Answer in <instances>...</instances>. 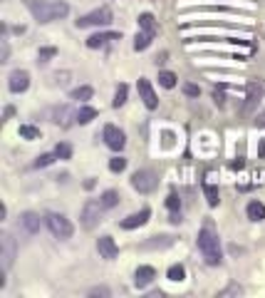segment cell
I'll use <instances>...</instances> for the list:
<instances>
[{
  "label": "cell",
  "instance_id": "1",
  "mask_svg": "<svg viewBox=\"0 0 265 298\" xmlns=\"http://www.w3.org/2000/svg\"><path fill=\"white\" fill-rule=\"evenodd\" d=\"M25 5H28V10L32 13V18L37 20V23H52V20H57V18H64L67 13H70V5L67 3H47V0H25Z\"/></svg>",
  "mask_w": 265,
  "mask_h": 298
},
{
  "label": "cell",
  "instance_id": "2",
  "mask_svg": "<svg viewBox=\"0 0 265 298\" xmlns=\"http://www.w3.org/2000/svg\"><path fill=\"white\" fill-rule=\"evenodd\" d=\"M198 251L204 254L208 266H218L221 264V243H218V234L213 231L211 224H206L198 231Z\"/></svg>",
  "mask_w": 265,
  "mask_h": 298
},
{
  "label": "cell",
  "instance_id": "3",
  "mask_svg": "<svg viewBox=\"0 0 265 298\" xmlns=\"http://www.w3.org/2000/svg\"><path fill=\"white\" fill-rule=\"evenodd\" d=\"M104 204H102V199L97 202V199H89L87 204L82 207V216H80V221H82V226L87 229V231H92L99 221H102V216H104Z\"/></svg>",
  "mask_w": 265,
  "mask_h": 298
},
{
  "label": "cell",
  "instance_id": "4",
  "mask_svg": "<svg viewBox=\"0 0 265 298\" xmlns=\"http://www.w3.org/2000/svg\"><path fill=\"white\" fill-rule=\"evenodd\" d=\"M131 186L139 191V194H151L156 186H159V174L154 169H139L131 174Z\"/></svg>",
  "mask_w": 265,
  "mask_h": 298
},
{
  "label": "cell",
  "instance_id": "5",
  "mask_svg": "<svg viewBox=\"0 0 265 298\" xmlns=\"http://www.w3.org/2000/svg\"><path fill=\"white\" fill-rule=\"evenodd\" d=\"M47 226H50V231H52L55 238H70L75 234L72 221H70L67 216H62V214H50V216H47Z\"/></svg>",
  "mask_w": 265,
  "mask_h": 298
},
{
  "label": "cell",
  "instance_id": "6",
  "mask_svg": "<svg viewBox=\"0 0 265 298\" xmlns=\"http://www.w3.org/2000/svg\"><path fill=\"white\" fill-rule=\"evenodd\" d=\"M114 20V15H112V10L109 8H97L94 13H89V15H82L80 20H77V28H94V25H109Z\"/></svg>",
  "mask_w": 265,
  "mask_h": 298
},
{
  "label": "cell",
  "instance_id": "7",
  "mask_svg": "<svg viewBox=\"0 0 265 298\" xmlns=\"http://www.w3.org/2000/svg\"><path fill=\"white\" fill-rule=\"evenodd\" d=\"M0 268H3V273L8 271V268L13 266V261H15V238L10 236V234H0Z\"/></svg>",
  "mask_w": 265,
  "mask_h": 298
},
{
  "label": "cell",
  "instance_id": "8",
  "mask_svg": "<svg viewBox=\"0 0 265 298\" xmlns=\"http://www.w3.org/2000/svg\"><path fill=\"white\" fill-rule=\"evenodd\" d=\"M102 139H104V144L109 149H114V152H121L124 144H126V137H124V132L114 127V124H107L104 127V132H102Z\"/></svg>",
  "mask_w": 265,
  "mask_h": 298
},
{
  "label": "cell",
  "instance_id": "9",
  "mask_svg": "<svg viewBox=\"0 0 265 298\" xmlns=\"http://www.w3.org/2000/svg\"><path fill=\"white\" fill-rule=\"evenodd\" d=\"M97 251H99V256L107 259V261H112V259H117L119 256V246L114 243V238L112 236H99L97 238Z\"/></svg>",
  "mask_w": 265,
  "mask_h": 298
},
{
  "label": "cell",
  "instance_id": "10",
  "mask_svg": "<svg viewBox=\"0 0 265 298\" xmlns=\"http://www.w3.org/2000/svg\"><path fill=\"white\" fill-rule=\"evenodd\" d=\"M137 87H139V97H142V102L147 105L149 110H156V107H159V97H156V92H154V87H151V82L142 77Z\"/></svg>",
  "mask_w": 265,
  "mask_h": 298
},
{
  "label": "cell",
  "instance_id": "11",
  "mask_svg": "<svg viewBox=\"0 0 265 298\" xmlns=\"http://www.w3.org/2000/svg\"><path fill=\"white\" fill-rule=\"evenodd\" d=\"M8 87H10V92H25V89L30 87V75L25 72V70H15L13 75H10V82H8Z\"/></svg>",
  "mask_w": 265,
  "mask_h": 298
},
{
  "label": "cell",
  "instance_id": "12",
  "mask_svg": "<svg viewBox=\"0 0 265 298\" xmlns=\"http://www.w3.org/2000/svg\"><path fill=\"white\" fill-rule=\"evenodd\" d=\"M156 278V271L151 266H139L137 268V273H134V286L137 288H147L149 283Z\"/></svg>",
  "mask_w": 265,
  "mask_h": 298
},
{
  "label": "cell",
  "instance_id": "13",
  "mask_svg": "<svg viewBox=\"0 0 265 298\" xmlns=\"http://www.w3.org/2000/svg\"><path fill=\"white\" fill-rule=\"evenodd\" d=\"M149 216H151V211H149V209H142L139 214H131V216L121 219V229H137V226H144V224L149 221Z\"/></svg>",
  "mask_w": 265,
  "mask_h": 298
},
{
  "label": "cell",
  "instance_id": "14",
  "mask_svg": "<svg viewBox=\"0 0 265 298\" xmlns=\"http://www.w3.org/2000/svg\"><path fill=\"white\" fill-rule=\"evenodd\" d=\"M112 40H119V32H97V35L87 37V47L97 50V47H102V45H107Z\"/></svg>",
  "mask_w": 265,
  "mask_h": 298
},
{
  "label": "cell",
  "instance_id": "15",
  "mask_svg": "<svg viewBox=\"0 0 265 298\" xmlns=\"http://www.w3.org/2000/svg\"><path fill=\"white\" fill-rule=\"evenodd\" d=\"M20 224H23V229H25L28 234H37V231H40V216H37V214H32V211L23 214Z\"/></svg>",
  "mask_w": 265,
  "mask_h": 298
},
{
  "label": "cell",
  "instance_id": "16",
  "mask_svg": "<svg viewBox=\"0 0 265 298\" xmlns=\"http://www.w3.org/2000/svg\"><path fill=\"white\" fill-rule=\"evenodd\" d=\"M245 214H248L250 221H263L265 219V204H260V202H250V204L245 207Z\"/></svg>",
  "mask_w": 265,
  "mask_h": 298
},
{
  "label": "cell",
  "instance_id": "17",
  "mask_svg": "<svg viewBox=\"0 0 265 298\" xmlns=\"http://www.w3.org/2000/svg\"><path fill=\"white\" fill-rule=\"evenodd\" d=\"M94 117H97V110H94V107H80V110L75 112V119H77L80 124H89Z\"/></svg>",
  "mask_w": 265,
  "mask_h": 298
},
{
  "label": "cell",
  "instance_id": "18",
  "mask_svg": "<svg viewBox=\"0 0 265 298\" xmlns=\"http://www.w3.org/2000/svg\"><path fill=\"white\" fill-rule=\"evenodd\" d=\"M204 191H206V202L208 207H218V186H213L211 181H204Z\"/></svg>",
  "mask_w": 265,
  "mask_h": 298
},
{
  "label": "cell",
  "instance_id": "19",
  "mask_svg": "<svg viewBox=\"0 0 265 298\" xmlns=\"http://www.w3.org/2000/svg\"><path fill=\"white\" fill-rule=\"evenodd\" d=\"M139 28L151 32V35H156V20H154L151 13H142V15H139Z\"/></svg>",
  "mask_w": 265,
  "mask_h": 298
},
{
  "label": "cell",
  "instance_id": "20",
  "mask_svg": "<svg viewBox=\"0 0 265 298\" xmlns=\"http://www.w3.org/2000/svg\"><path fill=\"white\" fill-rule=\"evenodd\" d=\"M92 94H94V89L85 85V87L72 89V92H70V100H77V102H87V100H92Z\"/></svg>",
  "mask_w": 265,
  "mask_h": 298
},
{
  "label": "cell",
  "instance_id": "21",
  "mask_svg": "<svg viewBox=\"0 0 265 298\" xmlns=\"http://www.w3.org/2000/svg\"><path fill=\"white\" fill-rule=\"evenodd\" d=\"M151 40H154V35L147 32V30H142V32L137 35V40H134V50H147L149 45H151Z\"/></svg>",
  "mask_w": 265,
  "mask_h": 298
},
{
  "label": "cell",
  "instance_id": "22",
  "mask_svg": "<svg viewBox=\"0 0 265 298\" xmlns=\"http://www.w3.org/2000/svg\"><path fill=\"white\" fill-rule=\"evenodd\" d=\"M250 92H248V102H245V112H250L253 107H255V102H258V97H260V87L255 85V82H250Z\"/></svg>",
  "mask_w": 265,
  "mask_h": 298
},
{
  "label": "cell",
  "instance_id": "23",
  "mask_svg": "<svg viewBox=\"0 0 265 298\" xmlns=\"http://www.w3.org/2000/svg\"><path fill=\"white\" fill-rule=\"evenodd\" d=\"M171 243H174L171 236H154L151 241L144 243V249H164V246H171Z\"/></svg>",
  "mask_w": 265,
  "mask_h": 298
},
{
  "label": "cell",
  "instance_id": "24",
  "mask_svg": "<svg viewBox=\"0 0 265 298\" xmlns=\"http://www.w3.org/2000/svg\"><path fill=\"white\" fill-rule=\"evenodd\" d=\"M102 204H104L107 209L117 207V204H119V191H114V189H107V191L102 194Z\"/></svg>",
  "mask_w": 265,
  "mask_h": 298
},
{
  "label": "cell",
  "instance_id": "25",
  "mask_svg": "<svg viewBox=\"0 0 265 298\" xmlns=\"http://www.w3.org/2000/svg\"><path fill=\"white\" fill-rule=\"evenodd\" d=\"M159 85L166 89L176 87V75H174V72H159Z\"/></svg>",
  "mask_w": 265,
  "mask_h": 298
},
{
  "label": "cell",
  "instance_id": "26",
  "mask_svg": "<svg viewBox=\"0 0 265 298\" xmlns=\"http://www.w3.org/2000/svg\"><path fill=\"white\" fill-rule=\"evenodd\" d=\"M20 137L23 139H40V129H35L30 124H20Z\"/></svg>",
  "mask_w": 265,
  "mask_h": 298
},
{
  "label": "cell",
  "instance_id": "27",
  "mask_svg": "<svg viewBox=\"0 0 265 298\" xmlns=\"http://www.w3.org/2000/svg\"><path fill=\"white\" fill-rule=\"evenodd\" d=\"M126 92H129V89H126V85H119L117 92H114V100H112V105H114V107H121V105L126 102Z\"/></svg>",
  "mask_w": 265,
  "mask_h": 298
},
{
  "label": "cell",
  "instance_id": "28",
  "mask_svg": "<svg viewBox=\"0 0 265 298\" xmlns=\"http://www.w3.org/2000/svg\"><path fill=\"white\" fill-rule=\"evenodd\" d=\"M55 55H57V47H42L37 53V62H50Z\"/></svg>",
  "mask_w": 265,
  "mask_h": 298
},
{
  "label": "cell",
  "instance_id": "29",
  "mask_svg": "<svg viewBox=\"0 0 265 298\" xmlns=\"http://www.w3.org/2000/svg\"><path fill=\"white\" fill-rule=\"evenodd\" d=\"M183 276H186V268L181 266V264L169 268V281H183Z\"/></svg>",
  "mask_w": 265,
  "mask_h": 298
},
{
  "label": "cell",
  "instance_id": "30",
  "mask_svg": "<svg viewBox=\"0 0 265 298\" xmlns=\"http://www.w3.org/2000/svg\"><path fill=\"white\" fill-rule=\"evenodd\" d=\"M166 207H169V211H181V199H178L176 191H171L166 196Z\"/></svg>",
  "mask_w": 265,
  "mask_h": 298
},
{
  "label": "cell",
  "instance_id": "31",
  "mask_svg": "<svg viewBox=\"0 0 265 298\" xmlns=\"http://www.w3.org/2000/svg\"><path fill=\"white\" fill-rule=\"evenodd\" d=\"M109 169H112V172H124V169H126V159H124V157L109 159Z\"/></svg>",
  "mask_w": 265,
  "mask_h": 298
},
{
  "label": "cell",
  "instance_id": "32",
  "mask_svg": "<svg viewBox=\"0 0 265 298\" xmlns=\"http://www.w3.org/2000/svg\"><path fill=\"white\" fill-rule=\"evenodd\" d=\"M57 159V154H42V157H37V162H35V167L40 169V167H47V164H52Z\"/></svg>",
  "mask_w": 265,
  "mask_h": 298
},
{
  "label": "cell",
  "instance_id": "33",
  "mask_svg": "<svg viewBox=\"0 0 265 298\" xmlns=\"http://www.w3.org/2000/svg\"><path fill=\"white\" fill-rule=\"evenodd\" d=\"M55 154H57L59 159H70V157H72V147L62 142V144H57V149H55Z\"/></svg>",
  "mask_w": 265,
  "mask_h": 298
},
{
  "label": "cell",
  "instance_id": "34",
  "mask_svg": "<svg viewBox=\"0 0 265 298\" xmlns=\"http://www.w3.org/2000/svg\"><path fill=\"white\" fill-rule=\"evenodd\" d=\"M183 92H186L188 97H198V94H201V89L196 87V85H191V82H186V85H183Z\"/></svg>",
  "mask_w": 265,
  "mask_h": 298
},
{
  "label": "cell",
  "instance_id": "35",
  "mask_svg": "<svg viewBox=\"0 0 265 298\" xmlns=\"http://www.w3.org/2000/svg\"><path fill=\"white\" fill-rule=\"evenodd\" d=\"M3 45V55H0V62H8V55H10V47H8V40H0Z\"/></svg>",
  "mask_w": 265,
  "mask_h": 298
},
{
  "label": "cell",
  "instance_id": "36",
  "mask_svg": "<svg viewBox=\"0 0 265 298\" xmlns=\"http://www.w3.org/2000/svg\"><path fill=\"white\" fill-rule=\"evenodd\" d=\"M89 296H109V288H92Z\"/></svg>",
  "mask_w": 265,
  "mask_h": 298
},
{
  "label": "cell",
  "instance_id": "37",
  "mask_svg": "<svg viewBox=\"0 0 265 298\" xmlns=\"http://www.w3.org/2000/svg\"><path fill=\"white\" fill-rule=\"evenodd\" d=\"M193 25H211V28H216V23H193ZM218 25H223V28H236V25H231V23H218Z\"/></svg>",
  "mask_w": 265,
  "mask_h": 298
},
{
  "label": "cell",
  "instance_id": "38",
  "mask_svg": "<svg viewBox=\"0 0 265 298\" xmlns=\"http://www.w3.org/2000/svg\"><path fill=\"white\" fill-rule=\"evenodd\" d=\"M67 72H62V75H55V82H59V85H67Z\"/></svg>",
  "mask_w": 265,
  "mask_h": 298
},
{
  "label": "cell",
  "instance_id": "39",
  "mask_svg": "<svg viewBox=\"0 0 265 298\" xmlns=\"http://www.w3.org/2000/svg\"><path fill=\"white\" fill-rule=\"evenodd\" d=\"M258 154H260V159H265V139H260V144H258Z\"/></svg>",
  "mask_w": 265,
  "mask_h": 298
},
{
  "label": "cell",
  "instance_id": "40",
  "mask_svg": "<svg viewBox=\"0 0 265 298\" xmlns=\"http://www.w3.org/2000/svg\"><path fill=\"white\" fill-rule=\"evenodd\" d=\"M258 122H260V124H265V112L260 115V117H258Z\"/></svg>",
  "mask_w": 265,
  "mask_h": 298
}]
</instances>
